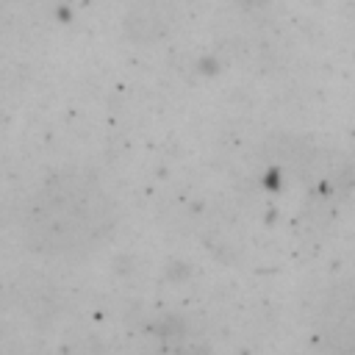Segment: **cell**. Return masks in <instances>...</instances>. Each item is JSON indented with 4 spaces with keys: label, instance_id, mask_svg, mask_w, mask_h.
<instances>
[{
    "label": "cell",
    "instance_id": "cell-1",
    "mask_svg": "<svg viewBox=\"0 0 355 355\" xmlns=\"http://www.w3.org/2000/svg\"><path fill=\"white\" fill-rule=\"evenodd\" d=\"M111 227V202L92 175H61L36 197L31 241L44 252H83Z\"/></svg>",
    "mask_w": 355,
    "mask_h": 355
}]
</instances>
